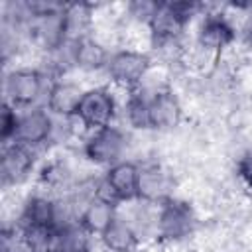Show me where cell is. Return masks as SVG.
Instances as JSON below:
<instances>
[{
    "label": "cell",
    "mask_w": 252,
    "mask_h": 252,
    "mask_svg": "<svg viewBox=\"0 0 252 252\" xmlns=\"http://www.w3.org/2000/svg\"><path fill=\"white\" fill-rule=\"evenodd\" d=\"M85 89H81L73 81H57L51 83L45 94V108L59 118H73L83 96Z\"/></svg>",
    "instance_id": "4fadbf2b"
},
{
    "label": "cell",
    "mask_w": 252,
    "mask_h": 252,
    "mask_svg": "<svg viewBox=\"0 0 252 252\" xmlns=\"http://www.w3.org/2000/svg\"><path fill=\"white\" fill-rule=\"evenodd\" d=\"M171 175L158 163L142 165L140 169V185H138V201L144 203H163L171 195Z\"/></svg>",
    "instance_id": "30bf717a"
},
{
    "label": "cell",
    "mask_w": 252,
    "mask_h": 252,
    "mask_svg": "<svg viewBox=\"0 0 252 252\" xmlns=\"http://www.w3.org/2000/svg\"><path fill=\"white\" fill-rule=\"evenodd\" d=\"M197 217L187 201L169 197L159 203L156 213V234L167 242H179L193 234Z\"/></svg>",
    "instance_id": "6da1fadb"
},
{
    "label": "cell",
    "mask_w": 252,
    "mask_h": 252,
    "mask_svg": "<svg viewBox=\"0 0 252 252\" xmlns=\"http://www.w3.org/2000/svg\"><path fill=\"white\" fill-rule=\"evenodd\" d=\"M98 238L106 248V252H136L140 246L138 230L134 228V224H130L120 217Z\"/></svg>",
    "instance_id": "2e32d148"
},
{
    "label": "cell",
    "mask_w": 252,
    "mask_h": 252,
    "mask_svg": "<svg viewBox=\"0 0 252 252\" xmlns=\"http://www.w3.org/2000/svg\"><path fill=\"white\" fill-rule=\"evenodd\" d=\"M33 169V150L16 142L6 144L0 159V175L4 185H16Z\"/></svg>",
    "instance_id": "7c38bea8"
},
{
    "label": "cell",
    "mask_w": 252,
    "mask_h": 252,
    "mask_svg": "<svg viewBox=\"0 0 252 252\" xmlns=\"http://www.w3.org/2000/svg\"><path fill=\"white\" fill-rule=\"evenodd\" d=\"M236 173L242 179V183L252 189V150H248L246 154L240 156V159L236 163Z\"/></svg>",
    "instance_id": "d6986e66"
},
{
    "label": "cell",
    "mask_w": 252,
    "mask_h": 252,
    "mask_svg": "<svg viewBox=\"0 0 252 252\" xmlns=\"http://www.w3.org/2000/svg\"><path fill=\"white\" fill-rule=\"evenodd\" d=\"M51 252H71V250H51Z\"/></svg>",
    "instance_id": "ffe728a7"
},
{
    "label": "cell",
    "mask_w": 252,
    "mask_h": 252,
    "mask_svg": "<svg viewBox=\"0 0 252 252\" xmlns=\"http://www.w3.org/2000/svg\"><path fill=\"white\" fill-rule=\"evenodd\" d=\"M197 39L201 47L209 51H220L236 39V30L222 14H211L203 20Z\"/></svg>",
    "instance_id": "9a60e30c"
},
{
    "label": "cell",
    "mask_w": 252,
    "mask_h": 252,
    "mask_svg": "<svg viewBox=\"0 0 252 252\" xmlns=\"http://www.w3.org/2000/svg\"><path fill=\"white\" fill-rule=\"evenodd\" d=\"M47 89L49 87L45 85V75L30 67L10 71L4 81L6 102L16 106L18 110H28L37 106V102L47 94Z\"/></svg>",
    "instance_id": "7a4b0ae2"
},
{
    "label": "cell",
    "mask_w": 252,
    "mask_h": 252,
    "mask_svg": "<svg viewBox=\"0 0 252 252\" xmlns=\"http://www.w3.org/2000/svg\"><path fill=\"white\" fill-rule=\"evenodd\" d=\"M126 144H128L126 134L118 126L110 124V126L91 132V136L85 140L83 154L89 161H93L96 165L110 167V165L118 163L120 159H124Z\"/></svg>",
    "instance_id": "5b68a950"
},
{
    "label": "cell",
    "mask_w": 252,
    "mask_h": 252,
    "mask_svg": "<svg viewBox=\"0 0 252 252\" xmlns=\"http://www.w3.org/2000/svg\"><path fill=\"white\" fill-rule=\"evenodd\" d=\"M116 116V98L106 87L85 89L79 106L75 110V120H79L87 130L94 132L110 126Z\"/></svg>",
    "instance_id": "3957f363"
},
{
    "label": "cell",
    "mask_w": 252,
    "mask_h": 252,
    "mask_svg": "<svg viewBox=\"0 0 252 252\" xmlns=\"http://www.w3.org/2000/svg\"><path fill=\"white\" fill-rule=\"evenodd\" d=\"M18 118H20V110L16 106H12L10 102L4 100L2 104V112H0V136L4 146L10 144L16 136V128H18Z\"/></svg>",
    "instance_id": "ac0fdd59"
},
{
    "label": "cell",
    "mask_w": 252,
    "mask_h": 252,
    "mask_svg": "<svg viewBox=\"0 0 252 252\" xmlns=\"http://www.w3.org/2000/svg\"><path fill=\"white\" fill-rule=\"evenodd\" d=\"M124 114L132 128L148 130V93L142 89L130 91L124 104Z\"/></svg>",
    "instance_id": "e0dca14e"
},
{
    "label": "cell",
    "mask_w": 252,
    "mask_h": 252,
    "mask_svg": "<svg viewBox=\"0 0 252 252\" xmlns=\"http://www.w3.org/2000/svg\"><path fill=\"white\" fill-rule=\"evenodd\" d=\"M116 207H118V205H116L112 199H108V197L96 193V195L85 205V209L81 211V215H79L77 220L81 222V226H83L91 236H93V234L100 236V234L118 219Z\"/></svg>",
    "instance_id": "8fae6325"
},
{
    "label": "cell",
    "mask_w": 252,
    "mask_h": 252,
    "mask_svg": "<svg viewBox=\"0 0 252 252\" xmlns=\"http://www.w3.org/2000/svg\"><path fill=\"white\" fill-rule=\"evenodd\" d=\"M199 4L191 2H165L156 4L152 18L148 20V26L156 39L167 41L173 39L197 14Z\"/></svg>",
    "instance_id": "8992f818"
},
{
    "label": "cell",
    "mask_w": 252,
    "mask_h": 252,
    "mask_svg": "<svg viewBox=\"0 0 252 252\" xmlns=\"http://www.w3.org/2000/svg\"><path fill=\"white\" fill-rule=\"evenodd\" d=\"M104 71L114 85L126 91H136L140 89L144 77L150 71V57L144 51L120 49V51L110 53V59Z\"/></svg>",
    "instance_id": "277c9868"
},
{
    "label": "cell",
    "mask_w": 252,
    "mask_h": 252,
    "mask_svg": "<svg viewBox=\"0 0 252 252\" xmlns=\"http://www.w3.org/2000/svg\"><path fill=\"white\" fill-rule=\"evenodd\" d=\"M181 116V104L171 91L159 89L148 94V130H173Z\"/></svg>",
    "instance_id": "9c48e42d"
},
{
    "label": "cell",
    "mask_w": 252,
    "mask_h": 252,
    "mask_svg": "<svg viewBox=\"0 0 252 252\" xmlns=\"http://www.w3.org/2000/svg\"><path fill=\"white\" fill-rule=\"evenodd\" d=\"M140 169L136 161L130 159H120L118 163L106 167L104 179H102V189L104 197L112 199L114 203H128V201H138V185H140Z\"/></svg>",
    "instance_id": "ba28073f"
},
{
    "label": "cell",
    "mask_w": 252,
    "mask_h": 252,
    "mask_svg": "<svg viewBox=\"0 0 252 252\" xmlns=\"http://www.w3.org/2000/svg\"><path fill=\"white\" fill-rule=\"evenodd\" d=\"M53 130H55L53 114L45 106H33L28 110H20L18 128H16V136L12 142L35 152L37 148L45 146L51 140Z\"/></svg>",
    "instance_id": "52a82bcc"
},
{
    "label": "cell",
    "mask_w": 252,
    "mask_h": 252,
    "mask_svg": "<svg viewBox=\"0 0 252 252\" xmlns=\"http://www.w3.org/2000/svg\"><path fill=\"white\" fill-rule=\"evenodd\" d=\"M69 59L73 61L75 67L83 71H98L106 69V63L110 59V53L93 37L89 35H79L69 41Z\"/></svg>",
    "instance_id": "5bb4252c"
}]
</instances>
